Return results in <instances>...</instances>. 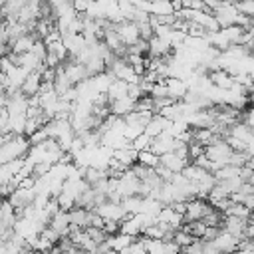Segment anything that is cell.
I'll return each instance as SVG.
<instances>
[{"label":"cell","instance_id":"277c9868","mask_svg":"<svg viewBox=\"0 0 254 254\" xmlns=\"http://www.w3.org/2000/svg\"><path fill=\"white\" fill-rule=\"evenodd\" d=\"M137 161L143 163V165H147V167H157L159 165V155L153 153L151 149H143V151H139Z\"/></svg>","mask_w":254,"mask_h":254},{"label":"cell","instance_id":"5b68a950","mask_svg":"<svg viewBox=\"0 0 254 254\" xmlns=\"http://www.w3.org/2000/svg\"><path fill=\"white\" fill-rule=\"evenodd\" d=\"M0 73H2V67H0Z\"/></svg>","mask_w":254,"mask_h":254},{"label":"cell","instance_id":"6da1fadb","mask_svg":"<svg viewBox=\"0 0 254 254\" xmlns=\"http://www.w3.org/2000/svg\"><path fill=\"white\" fill-rule=\"evenodd\" d=\"M189 163H190V161L185 159V157H181L175 149H173V151H167V153H163V155H159V165H163L165 169H169V171H173V173H181Z\"/></svg>","mask_w":254,"mask_h":254},{"label":"cell","instance_id":"3957f363","mask_svg":"<svg viewBox=\"0 0 254 254\" xmlns=\"http://www.w3.org/2000/svg\"><path fill=\"white\" fill-rule=\"evenodd\" d=\"M137 157H139V151L133 149L131 143H129V145H123V147H119V149L113 151V159H117L125 169H129L133 163H137Z\"/></svg>","mask_w":254,"mask_h":254},{"label":"cell","instance_id":"7a4b0ae2","mask_svg":"<svg viewBox=\"0 0 254 254\" xmlns=\"http://www.w3.org/2000/svg\"><path fill=\"white\" fill-rule=\"evenodd\" d=\"M42 83H44V79H42V71H30V73L24 77V81H22L20 89H22V93H24V95L34 97V95H38V91H40Z\"/></svg>","mask_w":254,"mask_h":254}]
</instances>
